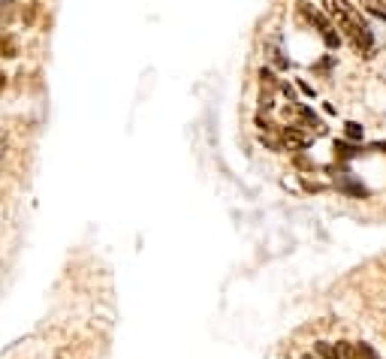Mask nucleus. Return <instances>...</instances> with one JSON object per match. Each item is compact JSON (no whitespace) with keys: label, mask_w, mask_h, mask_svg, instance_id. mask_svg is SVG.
Returning a JSON list of instances; mask_svg holds the SVG:
<instances>
[{"label":"nucleus","mask_w":386,"mask_h":359,"mask_svg":"<svg viewBox=\"0 0 386 359\" xmlns=\"http://www.w3.org/2000/svg\"><path fill=\"white\" fill-rule=\"evenodd\" d=\"M299 12L308 19V25H311V27H317V34L323 36V43H326L329 49H338V45H341V36H338V30L332 27V21H329L323 12H317L311 3H305V0H302V3H299Z\"/></svg>","instance_id":"2"},{"label":"nucleus","mask_w":386,"mask_h":359,"mask_svg":"<svg viewBox=\"0 0 386 359\" xmlns=\"http://www.w3.org/2000/svg\"><path fill=\"white\" fill-rule=\"evenodd\" d=\"M362 6H365L372 15H377V19H383L386 21V0H359Z\"/></svg>","instance_id":"4"},{"label":"nucleus","mask_w":386,"mask_h":359,"mask_svg":"<svg viewBox=\"0 0 386 359\" xmlns=\"http://www.w3.org/2000/svg\"><path fill=\"white\" fill-rule=\"evenodd\" d=\"M302 359H320V356H317V354H305V356H302Z\"/></svg>","instance_id":"8"},{"label":"nucleus","mask_w":386,"mask_h":359,"mask_svg":"<svg viewBox=\"0 0 386 359\" xmlns=\"http://www.w3.org/2000/svg\"><path fill=\"white\" fill-rule=\"evenodd\" d=\"M320 359H362L359 356V347L350 345V341H338V345H329V341H320L314 347Z\"/></svg>","instance_id":"3"},{"label":"nucleus","mask_w":386,"mask_h":359,"mask_svg":"<svg viewBox=\"0 0 386 359\" xmlns=\"http://www.w3.org/2000/svg\"><path fill=\"white\" fill-rule=\"evenodd\" d=\"M323 15L332 21V27L338 30V36L350 43L359 55H368V51H372L374 34L353 3H347V0H323Z\"/></svg>","instance_id":"1"},{"label":"nucleus","mask_w":386,"mask_h":359,"mask_svg":"<svg viewBox=\"0 0 386 359\" xmlns=\"http://www.w3.org/2000/svg\"><path fill=\"white\" fill-rule=\"evenodd\" d=\"M335 151H341V154H338V157H344V160H347V157H353V154H357V151H353V148H350V145H347V142H335Z\"/></svg>","instance_id":"6"},{"label":"nucleus","mask_w":386,"mask_h":359,"mask_svg":"<svg viewBox=\"0 0 386 359\" xmlns=\"http://www.w3.org/2000/svg\"><path fill=\"white\" fill-rule=\"evenodd\" d=\"M344 133H347V139H353V142H359V139H362V127H359V124H353V121L347 124Z\"/></svg>","instance_id":"5"},{"label":"nucleus","mask_w":386,"mask_h":359,"mask_svg":"<svg viewBox=\"0 0 386 359\" xmlns=\"http://www.w3.org/2000/svg\"><path fill=\"white\" fill-rule=\"evenodd\" d=\"M6 151V130H0V154Z\"/></svg>","instance_id":"7"}]
</instances>
